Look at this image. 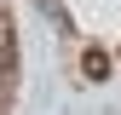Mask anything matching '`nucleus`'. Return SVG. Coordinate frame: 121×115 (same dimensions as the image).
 Here are the masks:
<instances>
[{"instance_id": "nucleus-1", "label": "nucleus", "mask_w": 121, "mask_h": 115, "mask_svg": "<svg viewBox=\"0 0 121 115\" xmlns=\"http://www.w3.org/2000/svg\"><path fill=\"white\" fill-rule=\"evenodd\" d=\"M81 69H86V81H110V52H104V46H86L81 52Z\"/></svg>"}]
</instances>
